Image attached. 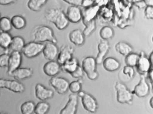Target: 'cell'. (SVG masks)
Returning a JSON list of instances; mask_svg holds the SVG:
<instances>
[{"instance_id":"cell-1","label":"cell","mask_w":153,"mask_h":114,"mask_svg":"<svg viewBox=\"0 0 153 114\" xmlns=\"http://www.w3.org/2000/svg\"><path fill=\"white\" fill-rule=\"evenodd\" d=\"M45 18L47 21L52 23L58 30L62 31L68 26L69 22L66 14L60 8L49 9L45 14Z\"/></svg>"},{"instance_id":"cell-2","label":"cell","mask_w":153,"mask_h":114,"mask_svg":"<svg viewBox=\"0 0 153 114\" xmlns=\"http://www.w3.org/2000/svg\"><path fill=\"white\" fill-rule=\"evenodd\" d=\"M34 41L43 43L44 42H52L57 44V38L54 35L53 30L46 25H40L34 28L32 32Z\"/></svg>"},{"instance_id":"cell-3","label":"cell","mask_w":153,"mask_h":114,"mask_svg":"<svg viewBox=\"0 0 153 114\" xmlns=\"http://www.w3.org/2000/svg\"><path fill=\"white\" fill-rule=\"evenodd\" d=\"M117 101L120 104L131 105L133 102V94L123 82H116L114 85Z\"/></svg>"},{"instance_id":"cell-4","label":"cell","mask_w":153,"mask_h":114,"mask_svg":"<svg viewBox=\"0 0 153 114\" xmlns=\"http://www.w3.org/2000/svg\"><path fill=\"white\" fill-rule=\"evenodd\" d=\"M81 66L88 79L92 81L97 79L99 74L97 71V64L94 57L89 56L84 58L82 60Z\"/></svg>"},{"instance_id":"cell-5","label":"cell","mask_w":153,"mask_h":114,"mask_svg":"<svg viewBox=\"0 0 153 114\" xmlns=\"http://www.w3.org/2000/svg\"><path fill=\"white\" fill-rule=\"evenodd\" d=\"M77 95L81 99V102L84 109L91 113H95L98 108V104L96 99L90 93L82 90Z\"/></svg>"},{"instance_id":"cell-6","label":"cell","mask_w":153,"mask_h":114,"mask_svg":"<svg viewBox=\"0 0 153 114\" xmlns=\"http://www.w3.org/2000/svg\"><path fill=\"white\" fill-rule=\"evenodd\" d=\"M49 84L56 92L60 95L65 94L68 90L69 82L64 77L61 76H53L50 79Z\"/></svg>"},{"instance_id":"cell-7","label":"cell","mask_w":153,"mask_h":114,"mask_svg":"<svg viewBox=\"0 0 153 114\" xmlns=\"http://www.w3.org/2000/svg\"><path fill=\"white\" fill-rule=\"evenodd\" d=\"M44 44L37 42L31 41L25 44L22 52L27 58H33L42 51Z\"/></svg>"},{"instance_id":"cell-8","label":"cell","mask_w":153,"mask_h":114,"mask_svg":"<svg viewBox=\"0 0 153 114\" xmlns=\"http://www.w3.org/2000/svg\"><path fill=\"white\" fill-rule=\"evenodd\" d=\"M0 88H6L15 93H23L25 90V85L16 80L0 78Z\"/></svg>"},{"instance_id":"cell-9","label":"cell","mask_w":153,"mask_h":114,"mask_svg":"<svg viewBox=\"0 0 153 114\" xmlns=\"http://www.w3.org/2000/svg\"><path fill=\"white\" fill-rule=\"evenodd\" d=\"M135 67L140 76H146L149 70L153 68V64L151 63L145 53L141 51L140 53L139 58Z\"/></svg>"},{"instance_id":"cell-10","label":"cell","mask_w":153,"mask_h":114,"mask_svg":"<svg viewBox=\"0 0 153 114\" xmlns=\"http://www.w3.org/2000/svg\"><path fill=\"white\" fill-rule=\"evenodd\" d=\"M132 93L140 98L146 97L150 92V86L147 82L146 76H141L138 83L135 85L132 91Z\"/></svg>"},{"instance_id":"cell-11","label":"cell","mask_w":153,"mask_h":114,"mask_svg":"<svg viewBox=\"0 0 153 114\" xmlns=\"http://www.w3.org/2000/svg\"><path fill=\"white\" fill-rule=\"evenodd\" d=\"M78 105V96L76 93H71L65 106L60 111V114H75L77 113Z\"/></svg>"},{"instance_id":"cell-12","label":"cell","mask_w":153,"mask_h":114,"mask_svg":"<svg viewBox=\"0 0 153 114\" xmlns=\"http://www.w3.org/2000/svg\"><path fill=\"white\" fill-rule=\"evenodd\" d=\"M22 63L21 52L12 51L10 53L7 67V74L10 75L16 69L20 67Z\"/></svg>"},{"instance_id":"cell-13","label":"cell","mask_w":153,"mask_h":114,"mask_svg":"<svg viewBox=\"0 0 153 114\" xmlns=\"http://www.w3.org/2000/svg\"><path fill=\"white\" fill-rule=\"evenodd\" d=\"M75 49L70 45H63L59 49L56 61L61 65L69 60L72 58Z\"/></svg>"},{"instance_id":"cell-14","label":"cell","mask_w":153,"mask_h":114,"mask_svg":"<svg viewBox=\"0 0 153 114\" xmlns=\"http://www.w3.org/2000/svg\"><path fill=\"white\" fill-rule=\"evenodd\" d=\"M35 95L40 101H46L52 99L54 96V92L46 88L42 84H36L35 87Z\"/></svg>"},{"instance_id":"cell-15","label":"cell","mask_w":153,"mask_h":114,"mask_svg":"<svg viewBox=\"0 0 153 114\" xmlns=\"http://www.w3.org/2000/svg\"><path fill=\"white\" fill-rule=\"evenodd\" d=\"M59 49L56 43L48 42L44 44L42 53L45 59L48 60H56Z\"/></svg>"},{"instance_id":"cell-16","label":"cell","mask_w":153,"mask_h":114,"mask_svg":"<svg viewBox=\"0 0 153 114\" xmlns=\"http://www.w3.org/2000/svg\"><path fill=\"white\" fill-rule=\"evenodd\" d=\"M65 14L69 23L77 24L82 20V11L78 6H70L68 7Z\"/></svg>"},{"instance_id":"cell-17","label":"cell","mask_w":153,"mask_h":114,"mask_svg":"<svg viewBox=\"0 0 153 114\" xmlns=\"http://www.w3.org/2000/svg\"><path fill=\"white\" fill-rule=\"evenodd\" d=\"M43 71L47 76L50 77L56 76L61 71V65L55 60H49L44 65Z\"/></svg>"},{"instance_id":"cell-18","label":"cell","mask_w":153,"mask_h":114,"mask_svg":"<svg viewBox=\"0 0 153 114\" xmlns=\"http://www.w3.org/2000/svg\"><path fill=\"white\" fill-rule=\"evenodd\" d=\"M33 74V70L31 68H19L13 71L10 76L15 80L20 81L30 78Z\"/></svg>"},{"instance_id":"cell-19","label":"cell","mask_w":153,"mask_h":114,"mask_svg":"<svg viewBox=\"0 0 153 114\" xmlns=\"http://www.w3.org/2000/svg\"><path fill=\"white\" fill-rule=\"evenodd\" d=\"M97 54L95 60L97 65H101L107 55L110 49V44L107 41L103 40L97 45Z\"/></svg>"},{"instance_id":"cell-20","label":"cell","mask_w":153,"mask_h":114,"mask_svg":"<svg viewBox=\"0 0 153 114\" xmlns=\"http://www.w3.org/2000/svg\"><path fill=\"white\" fill-rule=\"evenodd\" d=\"M70 41L75 46L79 47L84 45L85 41V36L83 31L80 29H76L72 30L69 34Z\"/></svg>"},{"instance_id":"cell-21","label":"cell","mask_w":153,"mask_h":114,"mask_svg":"<svg viewBox=\"0 0 153 114\" xmlns=\"http://www.w3.org/2000/svg\"><path fill=\"white\" fill-rule=\"evenodd\" d=\"M25 44V40L21 36H15L12 37L10 45L7 50L9 54L12 51L22 52Z\"/></svg>"},{"instance_id":"cell-22","label":"cell","mask_w":153,"mask_h":114,"mask_svg":"<svg viewBox=\"0 0 153 114\" xmlns=\"http://www.w3.org/2000/svg\"><path fill=\"white\" fill-rule=\"evenodd\" d=\"M103 67L105 70L109 72L117 71L120 67V63L119 60L113 57H108L103 60Z\"/></svg>"},{"instance_id":"cell-23","label":"cell","mask_w":153,"mask_h":114,"mask_svg":"<svg viewBox=\"0 0 153 114\" xmlns=\"http://www.w3.org/2000/svg\"><path fill=\"white\" fill-rule=\"evenodd\" d=\"M135 75V71L132 67L125 65L120 72L119 77L123 82L132 80Z\"/></svg>"},{"instance_id":"cell-24","label":"cell","mask_w":153,"mask_h":114,"mask_svg":"<svg viewBox=\"0 0 153 114\" xmlns=\"http://www.w3.org/2000/svg\"><path fill=\"white\" fill-rule=\"evenodd\" d=\"M79 65L78 60L76 58L73 57L61 65V70L71 74L76 69Z\"/></svg>"},{"instance_id":"cell-25","label":"cell","mask_w":153,"mask_h":114,"mask_svg":"<svg viewBox=\"0 0 153 114\" xmlns=\"http://www.w3.org/2000/svg\"><path fill=\"white\" fill-rule=\"evenodd\" d=\"M115 51L122 56H125L133 52L132 46L128 43L124 41H120L116 43L114 46Z\"/></svg>"},{"instance_id":"cell-26","label":"cell","mask_w":153,"mask_h":114,"mask_svg":"<svg viewBox=\"0 0 153 114\" xmlns=\"http://www.w3.org/2000/svg\"><path fill=\"white\" fill-rule=\"evenodd\" d=\"M98 10V7H89V8L85 10L84 12H82V20H83V24H86L95 19Z\"/></svg>"},{"instance_id":"cell-27","label":"cell","mask_w":153,"mask_h":114,"mask_svg":"<svg viewBox=\"0 0 153 114\" xmlns=\"http://www.w3.org/2000/svg\"><path fill=\"white\" fill-rule=\"evenodd\" d=\"M10 20L12 27L16 30H22L26 26V20L24 17L20 15L13 16Z\"/></svg>"},{"instance_id":"cell-28","label":"cell","mask_w":153,"mask_h":114,"mask_svg":"<svg viewBox=\"0 0 153 114\" xmlns=\"http://www.w3.org/2000/svg\"><path fill=\"white\" fill-rule=\"evenodd\" d=\"M48 0H28L27 7L34 12H39L47 3Z\"/></svg>"},{"instance_id":"cell-29","label":"cell","mask_w":153,"mask_h":114,"mask_svg":"<svg viewBox=\"0 0 153 114\" xmlns=\"http://www.w3.org/2000/svg\"><path fill=\"white\" fill-rule=\"evenodd\" d=\"M12 36L9 32H0V48L4 50L8 49Z\"/></svg>"},{"instance_id":"cell-30","label":"cell","mask_w":153,"mask_h":114,"mask_svg":"<svg viewBox=\"0 0 153 114\" xmlns=\"http://www.w3.org/2000/svg\"><path fill=\"white\" fill-rule=\"evenodd\" d=\"M99 35L102 40L107 41L114 37V31L111 26H105L101 28L99 32Z\"/></svg>"},{"instance_id":"cell-31","label":"cell","mask_w":153,"mask_h":114,"mask_svg":"<svg viewBox=\"0 0 153 114\" xmlns=\"http://www.w3.org/2000/svg\"><path fill=\"white\" fill-rule=\"evenodd\" d=\"M51 106L45 101H41L36 104L34 113L36 114H45L49 112Z\"/></svg>"},{"instance_id":"cell-32","label":"cell","mask_w":153,"mask_h":114,"mask_svg":"<svg viewBox=\"0 0 153 114\" xmlns=\"http://www.w3.org/2000/svg\"><path fill=\"white\" fill-rule=\"evenodd\" d=\"M36 104L32 101H27L21 104L20 110L23 114H32L34 113Z\"/></svg>"},{"instance_id":"cell-33","label":"cell","mask_w":153,"mask_h":114,"mask_svg":"<svg viewBox=\"0 0 153 114\" xmlns=\"http://www.w3.org/2000/svg\"><path fill=\"white\" fill-rule=\"evenodd\" d=\"M125 57L124 61L126 65L134 68L136 67L137 63L139 58V54L133 52H131Z\"/></svg>"},{"instance_id":"cell-34","label":"cell","mask_w":153,"mask_h":114,"mask_svg":"<svg viewBox=\"0 0 153 114\" xmlns=\"http://www.w3.org/2000/svg\"><path fill=\"white\" fill-rule=\"evenodd\" d=\"M12 26L11 20L7 17H2L0 18V31L9 32L12 30Z\"/></svg>"},{"instance_id":"cell-35","label":"cell","mask_w":153,"mask_h":114,"mask_svg":"<svg viewBox=\"0 0 153 114\" xmlns=\"http://www.w3.org/2000/svg\"><path fill=\"white\" fill-rule=\"evenodd\" d=\"M82 79H79L76 81L69 82L68 90L72 93L77 94L82 90Z\"/></svg>"},{"instance_id":"cell-36","label":"cell","mask_w":153,"mask_h":114,"mask_svg":"<svg viewBox=\"0 0 153 114\" xmlns=\"http://www.w3.org/2000/svg\"><path fill=\"white\" fill-rule=\"evenodd\" d=\"M84 25L85 26V28L83 31V33L85 37H88L94 32L96 28L95 19L86 23Z\"/></svg>"},{"instance_id":"cell-37","label":"cell","mask_w":153,"mask_h":114,"mask_svg":"<svg viewBox=\"0 0 153 114\" xmlns=\"http://www.w3.org/2000/svg\"><path fill=\"white\" fill-rule=\"evenodd\" d=\"M71 75L73 78H76V79H81L84 77V72L82 69L81 65H79L77 68L71 74Z\"/></svg>"},{"instance_id":"cell-38","label":"cell","mask_w":153,"mask_h":114,"mask_svg":"<svg viewBox=\"0 0 153 114\" xmlns=\"http://www.w3.org/2000/svg\"><path fill=\"white\" fill-rule=\"evenodd\" d=\"M9 56V54L5 52L0 55V68L7 67Z\"/></svg>"},{"instance_id":"cell-39","label":"cell","mask_w":153,"mask_h":114,"mask_svg":"<svg viewBox=\"0 0 153 114\" xmlns=\"http://www.w3.org/2000/svg\"><path fill=\"white\" fill-rule=\"evenodd\" d=\"M144 15L146 19H153V6H146L144 10Z\"/></svg>"},{"instance_id":"cell-40","label":"cell","mask_w":153,"mask_h":114,"mask_svg":"<svg viewBox=\"0 0 153 114\" xmlns=\"http://www.w3.org/2000/svg\"><path fill=\"white\" fill-rule=\"evenodd\" d=\"M71 6H81L82 5L83 0H62Z\"/></svg>"},{"instance_id":"cell-41","label":"cell","mask_w":153,"mask_h":114,"mask_svg":"<svg viewBox=\"0 0 153 114\" xmlns=\"http://www.w3.org/2000/svg\"><path fill=\"white\" fill-rule=\"evenodd\" d=\"M17 1V0H0V5L8 6L16 3Z\"/></svg>"},{"instance_id":"cell-42","label":"cell","mask_w":153,"mask_h":114,"mask_svg":"<svg viewBox=\"0 0 153 114\" xmlns=\"http://www.w3.org/2000/svg\"><path fill=\"white\" fill-rule=\"evenodd\" d=\"M153 68H151L146 76H147L148 79H149V82L152 84L153 83Z\"/></svg>"},{"instance_id":"cell-43","label":"cell","mask_w":153,"mask_h":114,"mask_svg":"<svg viewBox=\"0 0 153 114\" xmlns=\"http://www.w3.org/2000/svg\"><path fill=\"white\" fill-rule=\"evenodd\" d=\"M146 6H153V0H143Z\"/></svg>"},{"instance_id":"cell-44","label":"cell","mask_w":153,"mask_h":114,"mask_svg":"<svg viewBox=\"0 0 153 114\" xmlns=\"http://www.w3.org/2000/svg\"><path fill=\"white\" fill-rule=\"evenodd\" d=\"M153 97H151V99H150V100H149V105H150V107H151V108L152 109H153Z\"/></svg>"},{"instance_id":"cell-45","label":"cell","mask_w":153,"mask_h":114,"mask_svg":"<svg viewBox=\"0 0 153 114\" xmlns=\"http://www.w3.org/2000/svg\"><path fill=\"white\" fill-rule=\"evenodd\" d=\"M1 17V13H0V18Z\"/></svg>"}]
</instances>
